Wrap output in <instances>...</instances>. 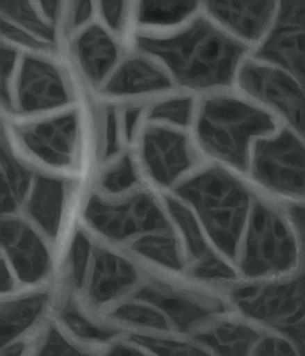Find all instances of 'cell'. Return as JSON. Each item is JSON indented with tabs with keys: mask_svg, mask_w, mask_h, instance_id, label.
Masks as SVG:
<instances>
[{
	"mask_svg": "<svg viewBox=\"0 0 305 356\" xmlns=\"http://www.w3.org/2000/svg\"><path fill=\"white\" fill-rule=\"evenodd\" d=\"M145 52L163 58L178 81L193 88L230 83L244 46L228 39L199 19L188 30L173 38H138Z\"/></svg>",
	"mask_w": 305,
	"mask_h": 356,
	"instance_id": "obj_1",
	"label": "cell"
},
{
	"mask_svg": "<svg viewBox=\"0 0 305 356\" xmlns=\"http://www.w3.org/2000/svg\"><path fill=\"white\" fill-rule=\"evenodd\" d=\"M177 193L195 207L211 239L233 259L249 206L244 186L220 168H211L181 184Z\"/></svg>",
	"mask_w": 305,
	"mask_h": 356,
	"instance_id": "obj_2",
	"label": "cell"
},
{
	"mask_svg": "<svg viewBox=\"0 0 305 356\" xmlns=\"http://www.w3.org/2000/svg\"><path fill=\"white\" fill-rule=\"evenodd\" d=\"M273 122L266 113L233 98H213L200 114L198 134L209 154L240 170L247 166L251 136L270 133Z\"/></svg>",
	"mask_w": 305,
	"mask_h": 356,
	"instance_id": "obj_3",
	"label": "cell"
},
{
	"mask_svg": "<svg viewBox=\"0 0 305 356\" xmlns=\"http://www.w3.org/2000/svg\"><path fill=\"white\" fill-rule=\"evenodd\" d=\"M297 260L293 235L272 208L256 204L241 268L250 277L283 273Z\"/></svg>",
	"mask_w": 305,
	"mask_h": 356,
	"instance_id": "obj_4",
	"label": "cell"
},
{
	"mask_svg": "<svg viewBox=\"0 0 305 356\" xmlns=\"http://www.w3.org/2000/svg\"><path fill=\"white\" fill-rule=\"evenodd\" d=\"M233 298L245 314L271 324L274 328L288 334L298 343L299 348L304 346V298L302 278L287 284L244 287L238 289Z\"/></svg>",
	"mask_w": 305,
	"mask_h": 356,
	"instance_id": "obj_5",
	"label": "cell"
},
{
	"mask_svg": "<svg viewBox=\"0 0 305 356\" xmlns=\"http://www.w3.org/2000/svg\"><path fill=\"white\" fill-rule=\"evenodd\" d=\"M84 217L93 228L110 239L122 240L133 234L166 232L168 222L150 195L140 193L119 204L92 197Z\"/></svg>",
	"mask_w": 305,
	"mask_h": 356,
	"instance_id": "obj_6",
	"label": "cell"
},
{
	"mask_svg": "<svg viewBox=\"0 0 305 356\" xmlns=\"http://www.w3.org/2000/svg\"><path fill=\"white\" fill-rule=\"evenodd\" d=\"M254 176L279 193L303 195L304 149L295 135L284 130L277 139L256 144Z\"/></svg>",
	"mask_w": 305,
	"mask_h": 356,
	"instance_id": "obj_7",
	"label": "cell"
},
{
	"mask_svg": "<svg viewBox=\"0 0 305 356\" xmlns=\"http://www.w3.org/2000/svg\"><path fill=\"white\" fill-rule=\"evenodd\" d=\"M240 83L247 93L276 106L295 129L303 133L304 95L292 78L277 70L249 63L240 73Z\"/></svg>",
	"mask_w": 305,
	"mask_h": 356,
	"instance_id": "obj_8",
	"label": "cell"
},
{
	"mask_svg": "<svg viewBox=\"0 0 305 356\" xmlns=\"http://www.w3.org/2000/svg\"><path fill=\"white\" fill-rule=\"evenodd\" d=\"M258 58L274 62L304 81L305 4L287 1L282 4L276 28L256 54Z\"/></svg>",
	"mask_w": 305,
	"mask_h": 356,
	"instance_id": "obj_9",
	"label": "cell"
},
{
	"mask_svg": "<svg viewBox=\"0 0 305 356\" xmlns=\"http://www.w3.org/2000/svg\"><path fill=\"white\" fill-rule=\"evenodd\" d=\"M19 106L24 113L46 111L68 103V93L55 67L33 57L22 63L17 84Z\"/></svg>",
	"mask_w": 305,
	"mask_h": 356,
	"instance_id": "obj_10",
	"label": "cell"
},
{
	"mask_svg": "<svg viewBox=\"0 0 305 356\" xmlns=\"http://www.w3.org/2000/svg\"><path fill=\"white\" fill-rule=\"evenodd\" d=\"M78 120L74 113L50 122L24 127L19 130L28 150L52 166H68L77 138Z\"/></svg>",
	"mask_w": 305,
	"mask_h": 356,
	"instance_id": "obj_11",
	"label": "cell"
},
{
	"mask_svg": "<svg viewBox=\"0 0 305 356\" xmlns=\"http://www.w3.org/2000/svg\"><path fill=\"white\" fill-rule=\"evenodd\" d=\"M1 245L20 280L33 284L49 271L50 257L44 243L25 222L17 219L1 222Z\"/></svg>",
	"mask_w": 305,
	"mask_h": 356,
	"instance_id": "obj_12",
	"label": "cell"
},
{
	"mask_svg": "<svg viewBox=\"0 0 305 356\" xmlns=\"http://www.w3.org/2000/svg\"><path fill=\"white\" fill-rule=\"evenodd\" d=\"M144 157L150 175L161 184L173 181L195 163L183 135L152 128L145 134Z\"/></svg>",
	"mask_w": 305,
	"mask_h": 356,
	"instance_id": "obj_13",
	"label": "cell"
},
{
	"mask_svg": "<svg viewBox=\"0 0 305 356\" xmlns=\"http://www.w3.org/2000/svg\"><path fill=\"white\" fill-rule=\"evenodd\" d=\"M136 298L157 307L172 319L181 332H189L222 309L214 303H206L195 296L156 282L144 286L136 293Z\"/></svg>",
	"mask_w": 305,
	"mask_h": 356,
	"instance_id": "obj_14",
	"label": "cell"
},
{
	"mask_svg": "<svg viewBox=\"0 0 305 356\" xmlns=\"http://www.w3.org/2000/svg\"><path fill=\"white\" fill-rule=\"evenodd\" d=\"M138 273L130 262L109 251L97 249L90 281V297L95 303H106L131 287Z\"/></svg>",
	"mask_w": 305,
	"mask_h": 356,
	"instance_id": "obj_15",
	"label": "cell"
},
{
	"mask_svg": "<svg viewBox=\"0 0 305 356\" xmlns=\"http://www.w3.org/2000/svg\"><path fill=\"white\" fill-rule=\"evenodd\" d=\"M206 6L214 17L246 39L256 40L265 33L272 17L271 1H211Z\"/></svg>",
	"mask_w": 305,
	"mask_h": 356,
	"instance_id": "obj_16",
	"label": "cell"
},
{
	"mask_svg": "<svg viewBox=\"0 0 305 356\" xmlns=\"http://www.w3.org/2000/svg\"><path fill=\"white\" fill-rule=\"evenodd\" d=\"M171 82L165 73L150 62L133 58L122 63L110 82L106 84L109 95H136L170 88Z\"/></svg>",
	"mask_w": 305,
	"mask_h": 356,
	"instance_id": "obj_17",
	"label": "cell"
},
{
	"mask_svg": "<svg viewBox=\"0 0 305 356\" xmlns=\"http://www.w3.org/2000/svg\"><path fill=\"white\" fill-rule=\"evenodd\" d=\"M78 58L92 82H100L117 61V47L99 26L84 31L76 44Z\"/></svg>",
	"mask_w": 305,
	"mask_h": 356,
	"instance_id": "obj_18",
	"label": "cell"
},
{
	"mask_svg": "<svg viewBox=\"0 0 305 356\" xmlns=\"http://www.w3.org/2000/svg\"><path fill=\"white\" fill-rule=\"evenodd\" d=\"M65 184L60 179L39 177L28 202V211L47 235L55 238L61 222Z\"/></svg>",
	"mask_w": 305,
	"mask_h": 356,
	"instance_id": "obj_19",
	"label": "cell"
},
{
	"mask_svg": "<svg viewBox=\"0 0 305 356\" xmlns=\"http://www.w3.org/2000/svg\"><path fill=\"white\" fill-rule=\"evenodd\" d=\"M47 302L49 296L46 293H36L4 303L0 316L1 346L28 330L44 312Z\"/></svg>",
	"mask_w": 305,
	"mask_h": 356,
	"instance_id": "obj_20",
	"label": "cell"
},
{
	"mask_svg": "<svg viewBox=\"0 0 305 356\" xmlns=\"http://www.w3.org/2000/svg\"><path fill=\"white\" fill-rule=\"evenodd\" d=\"M195 339L220 355H246L258 340V334L242 324L228 322L198 334Z\"/></svg>",
	"mask_w": 305,
	"mask_h": 356,
	"instance_id": "obj_21",
	"label": "cell"
},
{
	"mask_svg": "<svg viewBox=\"0 0 305 356\" xmlns=\"http://www.w3.org/2000/svg\"><path fill=\"white\" fill-rule=\"evenodd\" d=\"M133 250L173 270L182 268L177 243L170 235L144 236L142 239L133 243Z\"/></svg>",
	"mask_w": 305,
	"mask_h": 356,
	"instance_id": "obj_22",
	"label": "cell"
},
{
	"mask_svg": "<svg viewBox=\"0 0 305 356\" xmlns=\"http://www.w3.org/2000/svg\"><path fill=\"white\" fill-rule=\"evenodd\" d=\"M197 4L188 1H144L140 4L139 20L144 24L170 25L182 22Z\"/></svg>",
	"mask_w": 305,
	"mask_h": 356,
	"instance_id": "obj_23",
	"label": "cell"
},
{
	"mask_svg": "<svg viewBox=\"0 0 305 356\" xmlns=\"http://www.w3.org/2000/svg\"><path fill=\"white\" fill-rule=\"evenodd\" d=\"M1 189L9 192L17 202L28 193L31 173L11 155L6 144L1 145Z\"/></svg>",
	"mask_w": 305,
	"mask_h": 356,
	"instance_id": "obj_24",
	"label": "cell"
},
{
	"mask_svg": "<svg viewBox=\"0 0 305 356\" xmlns=\"http://www.w3.org/2000/svg\"><path fill=\"white\" fill-rule=\"evenodd\" d=\"M167 206L173 218L182 229L188 244L189 251L195 260L198 261L211 255V252L206 248V241L203 239V235L200 233L198 224L195 222L192 213L172 198H167Z\"/></svg>",
	"mask_w": 305,
	"mask_h": 356,
	"instance_id": "obj_25",
	"label": "cell"
},
{
	"mask_svg": "<svg viewBox=\"0 0 305 356\" xmlns=\"http://www.w3.org/2000/svg\"><path fill=\"white\" fill-rule=\"evenodd\" d=\"M60 316L63 323L79 338L93 341H108L117 334L115 329L97 325L81 314L76 306L68 302L62 307Z\"/></svg>",
	"mask_w": 305,
	"mask_h": 356,
	"instance_id": "obj_26",
	"label": "cell"
},
{
	"mask_svg": "<svg viewBox=\"0 0 305 356\" xmlns=\"http://www.w3.org/2000/svg\"><path fill=\"white\" fill-rule=\"evenodd\" d=\"M0 8L3 13H6V15H9L14 20L20 22L28 30L38 33L42 39L51 41V42L55 40V33L52 28L40 20L36 11L33 10V6L26 1L8 0V1H3L0 4Z\"/></svg>",
	"mask_w": 305,
	"mask_h": 356,
	"instance_id": "obj_27",
	"label": "cell"
},
{
	"mask_svg": "<svg viewBox=\"0 0 305 356\" xmlns=\"http://www.w3.org/2000/svg\"><path fill=\"white\" fill-rule=\"evenodd\" d=\"M111 316L119 321L131 323L136 325H144V327L161 329V330H166L168 328L166 319L163 318L161 313L152 309L150 307L128 303L117 308L113 312Z\"/></svg>",
	"mask_w": 305,
	"mask_h": 356,
	"instance_id": "obj_28",
	"label": "cell"
},
{
	"mask_svg": "<svg viewBox=\"0 0 305 356\" xmlns=\"http://www.w3.org/2000/svg\"><path fill=\"white\" fill-rule=\"evenodd\" d=\"M133 343L142 345L157 355H198L206 354V351L200 350L192 345L184 344L173 340L158 339L145 335H133L131 338Z\"/></svg>",
	"mask_w": 305,
	"mask_h": 356,
	"instance_id": "obj_29",
	"label": "cell"
},
{
	"mask_svg": "<svg viewBox=\"0 0 305 356\" xmlns=\"http://www.w3.org/2000/svg\"><path fill=\"white\" fill-rule=\"evenodd\" d=\"M192 99L190 98H177L160 103L152 109L151 119H161L176 122L179 125H187L192 114Z\"/></svg>",
	"mask_w": 305,
	"mask_h": 356,
	"instance_id": "obj_30",
	"label": "cell"
},
{
	"mask_svg": "<svg viewBox=\"0 0 305 356\" xmlns=\"http://www.w3.org/2000/svg\"><path fill=\"white\" fill-rule=\"evenodd\" d=\"M135 182H136V175L129 156H125L120 163L110 171H108L103 178L104 188L111 193H117L130 188Z\"/></svg>",
	"mask_w": 305,
	"mask_h": 356,
	"instance_id": "obj_31",
	"label": "cell"
},
{
	"mask_svg": "<svg viewBox=\"0 0 305 356\" xmlns=\"http://www.w3.org/2000/svg\"><path fill=\"white\" fill-rule=\"evenodd\" d=\"M90 244L83 233L76 234L71 249V267H72L73 281L77 287H82L85 280L87 266H88Z\"/></svg>",
	"mask_w": 305,
	"mask_h": 356,
	"instance_id": "obj_32",
	"label": "cell"
},
{
	"mask_svg": "<svg viewBox=\"0 0 305 356\" xmlns=\"http://www.w3.org/2000/svg\"><path fill=\"white\" fill-rule=\"evenodd\" d=\"M193 275L200 280H231L235 277L233 270L213 254L197 261L193 267Z\"/></svg>",
	"mask_w": 305,
	"mask_h": 356,
	"instance_id": "obj_33",
	"label": "cell"
},
{
	"mask_svg": "<svg viewBox=\"0 0 305 356\" xmlns=\"http://www.w3.org/2000/svg\"><path fill=\"white\" fill-rule=\"evenodd\" d=\"M81 351L69 344L55 328L51 329L44 344L39 350L40 355H73Z\"/></svg>",
	"mask_w": 305,
	"mask_h": 356,
	"instance_id": "obj_34",
	"label": "cell"
},
{
	"mask_svg": "<svg viewBox=\"0 0 305 356\" xmlns=\"http://www.w3.org/2000/svg\"><path fill=\"white\" fill-rule=\"evenodd\" d=\"M256 355H273V356H286L295 355V350L292 349V346L282 339L278 338H267L262 340L260 344L257 345L255 351Z\"/></svg>",
	"mask_w": 305,
	"mask_h": 356,
	"instance_id": "obj_35",
	"label": "cell"
},
{
	"mask_svg": "<svg viewBox=\"0 0 305 356\" xmlns=\"http://www.w3.org/2000/svg\"><path fill=\"white\" fill-rule=\"evenodd\" d=\"M1 33L6 38L25 44V46H28V47H33V49H49V44L33 39L31 36H28V33H22V30L13 26L11 24L6 22V20L1 22Z\"/></svg>",
	"mask_w": 305,
	"mask_h": 356,
	"instance_id": "obj_36",
	"label": "cell"
},
{
	"mask_svg": "<svg viewBox=\"0 0 305 356\" xmlns=\"http://www.w3.org/2000/svg\"><path fill=\"white\" fill-rule=\"evenodd\" d=\"M117 149H119V144H117V115H115L114 108H109L106 111V159L115 155Z\"/></svg>",
	"mask_w": 305,
	"mask_h": 356,
	"instance_id": "obj_37",
	"label": "cell"
},
{
	"mask_svg": "<svg viewBox=\"0 0 305 356\" xmlns=\"http://www.w3.org/2000/svg\"><path fill=\"white\" fill-rule=\"evenodd\" d=\"M125 4L124 3H103L101 9L106 17V22L114 30H120L124 22V14H125Z\"/></svg>",
	"mask_w": 305,
	"mask_h": 356,
	"instance_id": "obj_38",
	"label": "cell"
},
{
	"mask_svg": "<svg viewBox=\"0 0 305 356\" xmlns=\"http://www.w3.org/2000/svg\"><path fill=\"white\" fill-rule=\"evenodd\" d=\"M15 58H17V54L15 51L8 49L6 46L1 47V79H3V99L6 98V81L10 76L13 67L15 63Z\"/></svg>",
	"mask_w": 305,
	"mask_h": 356,
	"instance_id": "obj_39",
	"label": "cell"
},
{
	"mask_svg": "<svg viewBox=\"0 0 305 356\" xmlns=\"http://www.w3.org/2000/svg\"><path fill=\"white\" fill-rule=\"evenodd\" d=\"M92 14V4L88 1H81L76 4L74 9V17H73V24L74 26L82 25L84 22L88 20V17Z\"/></svg>",
	"mask_w": 305,
	"mask_h": 356,
	"instance_id": "obj_40",
	"label": "cell"
},
{
	"mask_svg": "<svg viewBox=\"0 0 305 356\" xmlns=\"http://www.w3.org/2000/svg\"><path fill=\"white\" fill-rule=\"evenodd\" d=\"M140 113H141V108H130L125 114V131H126L129 140L131 139V136H133L135 122L138 120Z\"/></svg>",
	"mask_w": 305,
	"mask_h": 356,
	"instance_id": "obj_41",
	"label": "cell"
},
{
	"mask_svg": "<svg viewBox=\"0 0 305 356\" xmlns=\"http://www.w3.org/2000/svg\"><path fill=\"white\" fill-rule=\"evenodd\" d=\"M109 354L124 356L139 355V354H142V351H140L139 349H133V346H128V345L117 344L115 346H113Z\"/></svg>",
	"mask_w": 305,
	"mask_h": 356,
	"instance_id": "obj_42",
	"label": "cell"
},
{
	"mask_svg": "<svg viewBox=\"0 0 305 356\" xmlns=\"http://www.w3.org/2000/svg\"><path fill=\"white\" fill-rule=\"evenodd\" d=\"M0 284H1V291L6 292L13 287V280L10 277V273L8 271L6 266V262H1V277H0Z\"/></svg>",
	"mask_w": 305,
	"mask_h": 356,
	"instance_id": "obj_43",
	"label": "cell"
},
{
	"mask_svg": "<svg viewBox=\"0 0 305 356\" xmlns=\"http://www.w3.org/2000/svg\"><path fill=\"white\" fill-rule=\"evenodd\" d=\"M292 218L295 219L297 228H299L300 233H303L304 229V209L302 207H295L292 211Z\"/></svg>",
	"mask_w": 305,
	"mask_h": 356,
	"instance_id": "obj_44",
	"label": "cell"
},
{
	"mask_svg": "<svg viewBox=\"0 0 305 356\" xmlns=\"http://www.w3.org/2000/svg\"><path fill=\"white\" fill-rule=\"evenodd\" d=\"M41 6L44 9V14L52 20H55L60 4L55 3V1H44V3H41Z\"/></svg>",
	"mask_w": 305,
	"mask_h": 356,
	"instance_id": "obj_45",
	"label": "cell"
},
{
	"mask_svg": "<svg viewBox=\"0 0 305 356\" xmlns=\"http://www.w3.org/2000/svg\"><path fill=\"white\" fill-rule=\"evenodd\" d=\"M22 344L14 345V346H11L10 349H8V350L4 351V354L6 355H20L22 353Z\"/></svg>",
	"mask_w": 305,
	"mask_h": 356,
	"instance_id": "obj_46",
	"label": "cell"
}]
</instances>
